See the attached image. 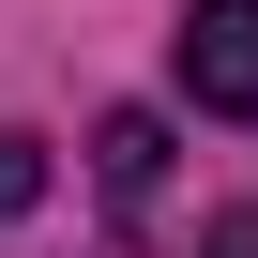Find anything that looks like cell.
<instances>
[{"mask_svg":"<svg viewBox=\"0 0 258 258\" xmlns=\"http://www.w3.org/2000/svg\"><path fill=\"white\" fill-rule=\"evenodd\" d=\"M182 91L213 121H258V0H198L182 16Z\"/></svg>","mask_w":258,"mask_h":258,"instance_id":"obj_1","label":"cell"},{"mask_svg":"<svg viewBox=\"0 0 258 258\" xmlns=\"http://www.w3.org/2000/svg\"><path fill=\"white\" fill-rule=\"evenodd\" d=\"M91 167H106V198H121V213H152V182H167V121H152V106H121L106 137H91Z\"/></svg>","mask_w":258,"mask_h":258,"instance_id":"obj_2","label":"cell"},{"mask_svg":"<svg viewBox=\"0 0 258 258\" xmlns=\"http://www.w3.org/2000/svg\"><path fill=\"white\" fill-rule=\"evenodd\" d=\"M31 198H46V152H31V137H16V121H0V228H16V213H31Z\"/></svg>","mask_w":258,"mask_h":258,"instance_id":"obj_3","label":"cell"},{"mask_svg":"<svg viewBox=\"0 0 258 258\" xmlns=\"http://www.w3.org/2000/svg\"><path fill=\"white\" fill-rule=\"evenodd\" d=\"M213 258H258V213H243V228H228V243H213Z\"/></svg>","mask_w":258,"mask_h":258,"instance_id":"obj_4","label":"cell"}]
</instances>
